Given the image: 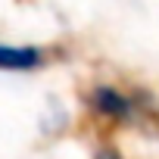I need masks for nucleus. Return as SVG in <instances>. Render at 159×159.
Returning a JSON list of instances; mask_svg holds the SVG:
<instances>
[{
    "label": "nucleus",
    "instance_id": "obj_1",
    "mask_svg": "<svg viewBox=\"0 0 159 159\" xmlns=\"http://www.w3.org/2000/svg\"><path fill=\"white\" fill-rule=\"evenodd\" d=\"M91 106L112 122H131V116H134L131 97H125L119 88H109V84H97L91 91Z\"/></svg>",
    "mask_w": 159,
    "mask_h": 159
},
{
    "label": "nucleus",
    "instance_id": "obj_3",
    "mask_svg": "<svg viewBox=\"0 0 159 159\" xmlns=\"http://www.w3.org/2000/svg\"><path fill=\"white\" fill-rule=\"evenodd\" d=\"M94 159H122V156H119L116 150H100V153H97Z\"/></svg>",
    "mask_w": 159,
    "mask_h": 159
},
{
    "label": "nucleus",
    "instance_id": "obj_2",
    "mask_svg": "<svg viewBox=\"0 0 159 159\" xmlns=\"http://www.w3.org/2000/svg\"><path fill=\"white\" fill-rule=\"evenodd\" d=\"M44 66V53L38 47H10V44H0V69L7 72H31Z\"/></svg>",
    "mask_w": 159,
    "mask_h": 159
}]
</instances>
